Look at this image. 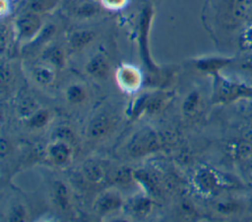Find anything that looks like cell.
<instances>
[{
	"mask_svg": "<svg viewBox=\"0 0 252 222\" xmlns=\"http://www.w3.org/2000/svg\"><path fill=\"white\" fill-rule=\"evenodd\" d=\"M133 180H135L145 193L149 196H157L160 193V185L158 178L147 170H137L133 172Z\"/></svg>",
	"mask_w": 252,
	"mask_h": 222,
	"instance_id": "9",
	"label": "cell"
},
{
	"mask_svg": "<svg viewBox=\"0 0 252 222\" xmlns=\"http://www.w3.org/2000/svg\"><path fill=\"white\" fill-rule=\"evenodd\" d=\"M8 9H9L8 0H1V13H2V15H4L5 12H8Z\"/></svg>",
	"mask_w": 252,
	"mask_h": 222,
	"instance_id": "33",
	"label": "cell"
},
{
	"mask_svg": "<svg viewBox=\"0 0 252 222\" xmlns=\"http://www.w3.org/2000/svg\"><path fill=\"white\" fill-rule=\"evenodd\" d=\"M200 102H201V96L200 93L198 91H192L190 92L184 99L183 103H182V112L185 115H192L194 114L199 106H200Z\"/></svg>",
	"mask_w": 252,
	"mask_h": 222,
	"instance_id": "24",
	"label": "cell"
},
{
	"mask_svg": "<svg viewBox=\"0 0 252 222\" xmlns=\"http://www.w3.org/2000/svg\"><path fill=\"white\" fill-rule=\"evenodd\" d=\"M232 61L233 59L231 58L209 56V57H202V58L196 59L194 61V65L201 72L214 75L219 73V71L223 67L231 64Z\"/></svg>",
	"mask_w": 252,
	"mask_h": 222,
	"instance_id": "10",
	"label": "cell"
},
{
	"mask_svg": "<svg viewBox=\"0 0 252 222\" xmlns=\"http://www.w3.org/2000/svg\"><path fill=\"white\" fill-rule=\"evenodd\" d=\"M60 0H29L28 9L35 14L42 15L53 11Z\"/></svg>",
	"mask_w": 252,
	"mask_h": 222,
	"instance_id": "20",
	"label": "cell"
},
{
	"mask_svg": "<svg viewBox=\"0 0 252 222\" xmlns=\"http://www.w3.org/2000/svg\"><path fill=\"white\" fill-rule=\"evenodd\" d=\"M112 179L115 183L118 184H127L133 179V172L128 169L120 168L113 172Z\"/></svg>",
	"mask_w": 252,
	"mask_h": 222,
	"instance_id": "27",
	"label": "cell"
},
{
	"mask_svg": "<svg viewBox=\"0 0 252 222\" xmlns=\"http://www.w3.org/2000/svg\"><path fill=\"white\" fill-rule=\"evenodd\" d=\"M193 184L199 192L210 194L218 188L219 180L212 170L202 167L196 171L193 178Z\"/></svg>",
	"mask_w": 252,
	"mask_h": 222,
	"instance_id": "7",
	"label": "cell"
},
{
	"mask_svg": "<svg viewBox=\"0 0 252 222\" xmlns=\"http://www.w3.org/2000/svg\"><path fill=\"white\" fill-rule=\"evenodd\" d=\"M251 9L250 0H231L229 4L230 15L235 21L244 20Z\"/></svg>",
	"mask_w": 252,
	"mask_h": 222,
	"instance_id": "17",
	"label": "cell"
},
{
	"mask_svg": "<svg viewBox=\"0 0 252 222\" xmlns=\"http://www.w3.org/2000/svg\"><path fill=\"white\" fill-rule=\"evenodd\" d=\"M119 88L126 93L137 92L143 84V74L139 68L132 64H121L115 73Z\"/></svg>",
	"mask_w": 252,
	"mask_h": 222,
	"instance_id": "6",
	"label": "cell"
},
{
	"mask_svg": "<svg viewBox=\"0 0 252 222\" xmlns=\"http://www.w3.org/2000/svg\"><path fill=\"white\" fill-rule=\"evenodd\" d=\"M14 26L18 38L23 41H31L36 38L43 29L40 15L29 10L17 17Z\"/></svg>",
	"mask_w": 252,
	"mask_h": 222,
	"instance_id": "5",
	"label": "cell"
},
{
	"mask_svg": "<svg viewBox=\"0 0 252 222\" xmlns=\"http://www.w3.org/2000/svg\"><path fill=\"white\" fill-rule=\"evenodd\" d=\"M123 205L120 193L116 190H106L102 192L94 202V210L99 215H104L118 210Z\"/></svg>",
	"mask_w": 252,
	"mask_h": 222,
	"instance_id": "8",
	"label": "cell"
},
{
	"mask_svg": "<svg viewBox=\"0 0 252 222\" xmlns=\"http://www.w3.org/2000/svg\"><path fill=\"white\" fill-rule=\"evenodd\" d=\"M83 174L87 181L94 184H100L105 179L103 168L96 162H88L83 167Z\"/></svg>",
	"mask_w": 252,
	"mask_h": 222,
	"instance_id": "16",
	"label": "cell"
},
{
	"mask_svg": "<svg viewBox=\"0 0 252 222\" xmlns=\"http://www.w3.org/2000/svg\"><path fill=\"white\" fill-rule=\"evenodd\" d=\"M158 133L149 126L137 131L127 143V151L132 157H143L159 149Z\"/></svg>",
	"mask_w": 252,
	"mask_h": 222,
	"instance_id": "3",
	"label": "cell"
},
{
	"mask_svg": "<svg viewBox=\"0 0 252 222\" xmlns=\"http://www.w3.org/2000/svg\"><path fill=\"white\" fill-rule=\"evenodd\" d=\"M170 93L162 91L147 92L138 96L131 104L128 115L131 119H137L144 113H155L163 109L170 99Z\"/></svg>",
	"mask_w": 252,
	"mask_h": 222,
	"instance_id": "2",
	"label": "cell"
},
{
	"mask_svg": "<svg viewBox=\"0 0 252 222\" xmlns=\"http://www.w3.org/2000/svg\"><path fill=\"white\" fill-rule=\"evenodd\" d=\"M54 137H56L57 140H63V141H69L73 138V133L70 129L66 127H60L54 132Z\"/></svg>",
	"mask_w": 252,
	"mask_h": 222,
	"instance_id": "31",
	"label": "cell"
},
{
	"mask_svg": "<svg viewBox=\"0 0 252 222\" xmlns=\"http://www.w3.org/2000/svg\"><path fill=\"white\" fill-rule=\"evenodd\" d=\"M215 83L213 89V102L219 104L230 103L238 98L251 96L252 88H246L241 84L231 82L218 73L214 74Z\"/></svg>",
	"mask_w": 252,
	"mask_h": 222,
	"instance_id": "4",
	"label": "cell"
},
{
	"mask_svg": "<svg viewBox=\"0 0 252 222\" xmlns=\"http://www.w3.org/2000/svg\"><path fill=\"white\" fill-rule=\"evenodd\" d=\"M98 11L99 7L97 4L92 2H85L76 9V14L78 17L81 18H91L97 14Z\"/></svg>",
	"mask_w": 252,
	"mask_h": 222,
	"instance_id": "26",
	"label": "cell"
},
{
	"mask_svg": "<svg viewBox=\"0 0 252 222\" xmlns=\"http://www.w3.org/2000/svg\"><path fill=\"white\" fill-rule=\"evenodd\" d=\"M153 202L149 195H136L127 203L128 211L137 217H144L152 210Z\"/></svg>",
	"mask_w": 252,
	"mask_h": 222,
	"instance_id": "14",
	"label": "cell"
},
{
	"mask_svg": "<svg viewBox=\"0 0 252 222\" xmlns=\"http://www.w3.org/2000/svg\"><path fill=\"white\" fill-rule=\"evenodd\" d=\"M48 156L56 165L62 166L68 163L72 156V149L67 141L56 140L48 147Z\"/></svg>",
	"mask_w": 252,
	"mask_h": 222,
	"instance_id": "11",
	"label": "cell"
},
{
	"mask_svg": "<svg viewBox=\"0 0 252 222\" xmlns=\"http://www.w3.org/2000/svg\"><path fill=\"white\" fill-rule=\"evenodd\" d=\"M110 70V65L107 58L101 54L97 53L94 55L86 65V71L94 78L103 79L105 78Z\"/></svg>",
	"mask_w": 252,
	"mask_h": 222,
	"instance_id": "13",
	"label": "cell"
},
{
	"mask_svg": "<svg viewBox=\"0 0 252 222\" xmlns=\"http://www.w3.org/2000/svg\"><path fill=\"white\" fill-rule=\"evenodd\" d=\"M111 124V117L106 112H99L90 121L87 130L88 135L92 138H99L109 131Z\"/></svg>",
	"mask_w": 252,
	"mask_h": 222,
	"instance_id": "12",
	"label": "cell"
},
{
	"mask_svg": "<svg viewBox=\"0 0 252 222\" xmlns=\"http://www.w3.org/2000/svg\"><path fill=\"white\" fill-rule=\"evenodd\" d=\"M26 209L22 204H17L11 210L9 220L10 221H23L26 219Z\"/></svg>",
	"mask_w": 252,
	"mask_h": 222,
	"instance_id": "28",
	"label": "cell"
},
{
	"mask_svg": "<svg viewBox=\"0 0 252 222\" xmlns=\"http://www.w3.org/2000/svg\"><path fill=\"white\" fill-rule=\"evenodd\" d=\"M51 114L48 110L38 109L27 119V123L32 129H39L44 127L49 122Z\"/></svg>",
	"mask_w": 252,
	"mask_h": 222,
	"instance_id": "23",
	"label": "cell"
},
{
	"mask_svg": "<svg viewBox=\"0 0 252 222\" xmlns=\"http://www.w3.org/2000/svg\"><path fill=\"white\" fill-rule=\"evenodd\" d=\"M94 38V33L89 30L74 32L70 37V45L74 49H82Z\"/></svg>",
	"mask_w": 252,
	"mask_h": 222,
	"instance_id": "18",
	"label": "cell"
},
{
	"mask_svg": "<svg viewBox=\"0 0 252 222\" xmlns=\"http://www.w3.org/2000/svg\"><path fill=\"white\" fill-rule=\"evenodd\" d=\"M238 67L244 73L252 76V51L240 59L238 62Z\"/></svg>",
	"mask_w": 252,
	"mask_h": 222,
	"instance_id": "29",
	"label": "cell"
},
{
	"mask_svg": "<svg viewBox=\"0 0 252 222\" xmlns=\"http://www.w3.org/2000/svg\"><path fill=\"white\" fill-rule=\"evenodd\" d=\"M10 78V70L7 67H5L4 65L1 67V81H2V84H4L5 82H7Z\"/></svg>",
	"mask_w": 252,
	"mask_h": 222,
	"instance_id": "32",
	"label": "cell"
},
{
	"mask_svg": "<svg viewBox=\"0 0 252 222\" xmlns=\"http://www.w3.org/2000/svg\"><path fill=\"white\" fill-rule=\"evenodd\" d=\"M39 109L37 103L31 97H25L23 98L17 107L18 112L23 116L26 117L27 119L37 110Z\"/></svg>",
	"mask_w": 252,
	"mask_h": 222,
	"instance_id": "25",
	"label": "cell"
},
{
	"mask_svg": "<svg viewBox=\"0 0 252 222\" xmlns=\"http://www.w3.org/2000/svg\"><path fill=\"white\" fill-rule=\"evenodd\" d=\"M32 77L34 81L42 86L51 84L54 81L55 73L53 69L46 65H38L32 71Z\"/></svg>",
	"mask_w": 252,
	"mask_h": 222,
	"instance_id": "21",
	"label": "cell"
},
{
	"mask_svg": "<svg viewBox=\"0 0 252 222\" xmlns=\"http://www.w3.org/2000/svg\"><path fill=\"white\" fill-rule=\"evenodd\" d=\"M100 2L108 10H120L127 5L128 0H100Z\"/></svg>",
	"mask_w": 252,
	"mask_h": 222,
	"instance_id": "30",
	"label": "cell"
},
{
	"mask_svg": "<svg viewBox=\"0 0 252 222\" xmlns=\"http://www.w3.org/2000/svg\"><path fill=\"white\" fill-rule=\"evenodd\" d=\"M153 20V9L151 6H147L143 9V12L141 14L140 23H139V48H140V54L141 58L148 70V72L151 74L153 80L156 81L158 84L165 83L166 78H168L169 73L166 71L165 68H160L158 65L154 63V61L151 58L150 50H149V32L151 29V24Z\"/></svg>",
	"mask_w": 252,
	"mask_h": 222,
	"instance_id": "1",
	"label": "cell"
},
{
	"mask_svg": "<svg viewBox=\"0 0 252 222\" xmlns=\"http://www.w3.org/2000/svg\"><path fill=\"white\" fill-rule=\"evenodd\" d=\"M43 58L46 62L49 64L55 66V67H63L65 64V55L63 50L57 46V45H52L45 49L43 52Z\"/></svg>",
	"mask_w": 252,
	"mask_h": 222,
	"instance_id": "22",
	"label": "cell"
},
{
	"mask_svg": "<svg viewBox=\"0 0 252 222\" xmlns=\"http://www.w3.org/2000/svg\"><path fill=\"white\" fill-rule=\"evenodd\" d=\"M66 100L73 105L82 104L87 99V92L84 86L78 83H73L69 85L65 91Z\"/></svg>",
	"mask_w": 252,
	"mask_h": 222,
	"instance_id": "19",
	"label": "cell"
},
{
	"mask_svg": "<svg viewBox=\"0 0 252 222\" xmlns=\"http://www.w3.org/2000/svg\"><path fill=\"white\" fill-rule=\"evenodd\" d=\"M53 198L56 206L60 208L62 211H68L70 209L69 189L63 182L57 181L54 184Z\"/></svg>",
	"mask_w": 252,
	"mask_h": 222,
	"instance_id": "15",
	"label": "cell"
}]
</instances>
